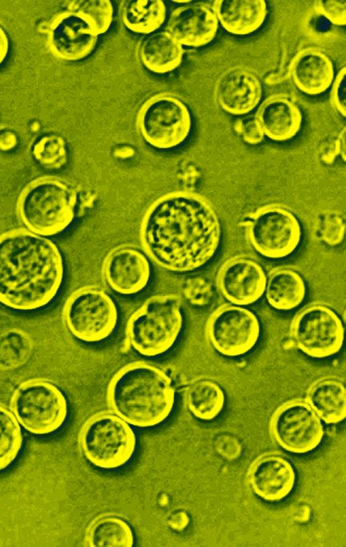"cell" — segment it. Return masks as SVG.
Masks as SVG:
<instances>
[{
	"label": "cell",
	"mask_w": 346,
	"mask_h": 547,
	"mask_svg": "<svg viewBox=\"0 0 346 547\" xmlns=\"http://www.w3.org/2000/svg\"><path fill=\"white\" fill-rule=\"evenodd\" d=\"M217 452L228 460L237 458L241 453V446L238 440L229 435H222L215 442Z\"/></svg>",
	"instance_id": "38"
},
{
	"label": "cell",
	"mask_w": 346,
	"mask_h": 547,
	"mask_svg": "<svg viewBox=\"0 0 346 547\" xmlns=\"http://www.w3.org/2000/svg\"><path fill=\"white\" fill-rule=\"evenodd\" d=\"M273 440L294 454L314 450L323 437V425L316 412L303 399L287 401L272 414L269 424Z\"/></svg>",
	"instance_id": "12"
},
{
	"label": "cell",
	"mask_w": 346,
	"mask_h": 547,
	"mask_svg": "<svg viewBox=\"0 0 346 547\" xmlns=\"http://www.w3.org/2000/svg\"><path fill=\"white\" fill-rule=\"evenodd\" d=\"M32 351L30 339L24 332L11 330L0 336V367L14 369L24 365Z\"/></svg>",
	"instance_id": "31"
},
{
	"label": "cell",
	"mask_w": 346,
	"mask_h": 547,
	"mask_svg": "<svg viewBox=\"0 0 346 547\" xmlns=\"http://www.w3.org/2000/svg\"><path fill=\"white\" fill-rule=\"evenodd\" d=\"M213 8L221 26L237 36L257 31L268 15L264 0H218L215 1Z\"/></svg>",
	"instance_id": "22"
},
{
	"label": "cell",
	"mask_w": 346,
	"mask_h": 547,
	"mask_svg": "<svg viewBox=\"0 0 346 547\" xmlns=\"http://www.w3.org/2000/svg\"><path fill=\"white\" fill-rule=\"evenodd\" d=\"M267 276L261 265L246 256L227 259L220 267L217 287L229 302L246 305L257 301L264 293Z\"/></svg>",
	"instance_id": "15"
},
{
	"label": "cell",
	"mask_w": 346,
	"mask_h": 547,
	"mask_svg": "<svg viewBox=\"0 0 346 547\" xmlns=\"http://www.w3.org/2000/svg\"><path fill=\"white\" fill-rule=\"evenodd\" d=\"M78 206L76 189L67 181L53 176L32 180L17 201L22 223L29 230L46 237L66 230L76 219Z\"/></svg>",
	"instance_id": "4"
},
{
	"label": "cell",
	"mask_w": 346,
	"mask_h": 547,
	"mask_svg": "<svg viewBox=\"0 0 346 547\" xmlns=\"http://www.w3.org/2000/svg\"><path fill=\"white\" fill-rule=\"evenodd\" d=\"M236 131L249 144L261 143L264 134L254 116L243 117L237 120L234 125Z\"/></svg>",
	"instance_id": "35"
},
{
	"label": "cell",
	"mask_w": 346,
	"mask_h": 547,
	"mask_svg": "<svg viewBox=\"0 0 346 547\" xmlns=\"http://www.w3.org/2000/svg\"><path fill=\"white\" fill-rule=\"evenodd\" d=\"M88 543L95 547H131L134 537L129 524L116 516L102 517L90 527L87 536Z\"/></svg>",
	"instance_id": "28"
},
{
	"label": "cell",
	"mask_w": 346,
	"mask_h": 547,
	"mask_svg": "<svg viewBox=\"0 0 346 547\" xmlns=\"http://www.w3.org/2000/svg\"><path fill=\"white\" fill-rule=\"evenodd\" d=\"M292 343L314 358L338 353L343 344L344 328L338 314L328 305L311 303L293 318L290 329Z\"/></svg>",
	"instance_id": "11"
},
{
	"label": "cell",
	"mask_w": 346,
	"mask_h": 547,
	"mask_svg": "<svg viewBox=\"0 0 346 547\" xmlns=\"http://www.w3.org/2000/svg\"><path fill=\"white\" fill-rule=\"evenodd\" d=\"M167 16V6L162 0H129L121 11L124 25L133 33L144 35L157 32Z\"/></svg>",
	"instance_id": "26"
},
{
	"label": "cell",
	"mask_w": 346,
	"mask_h": 547,
	"mask_svg": "<svg viewBox=\"0 0 346 547\" xmlns=\"http://www.w3.org/2000/svg\"><path fill=\"white\" fill-rule=\"evenodd\" d=\"M102 272L107 285L124 295L137 294L148 285L151 268L142 251L130 245H121L105 257Z\"/></svg>",
	"instance_id": "16"
},
{
	"label": "cell",
	"mask_w": 346,
	"mask_h": 547,
	"mask_svg": "<svg viewBox=\"0 0 346 547\" xmlns=\"http://www.w3.org/2000/svg\"><path fill=\"white\" fill-rule=\"evenodd\" d=\"M63 318L73 336L86 343H97L114 333L119 312L114 301L104 290L86 286L78 288L67 298Z\"/></svg>",
	"instance_id": "8"
},
{
	"label": "cell",
	"mask_w": 346,
	"mask_h": 547,
	"mask_svg": "<svg viewBox=\"0 0 346 547\" xmlns=\"http://www.w3.org/2000/svg\"><path fill=\"white\" fill-rule=\"evenodd\" d=\"M79 444L85 458L104 470L119 469L133 458L137 437L130 425L115 413L103 411L83 425Z\"/></svg>",
	"instance_id": "6"
},
{
	"label": "cell",
	"mask_w": 346,
	"mask_h": 547,
	"mask_svg": "<svg viewBox=\"0 0 346 547\" xmlns=\"http://www.w3.org/2000/svg\"><path fill=\"white\" fill-rule=\"evenodd\" d=\"M64 263L49 238L26 228L0 235V303L19 312L44 308L58 295Z\"/></svg>",
	"instance_id": "2"
},
{
	"label": "cell",
	"mask_w": 346,
	"mask_h": 547,
	"mask_svg": "<svg viewBox=\"0 0 346 547\" xmlns=\"http://www.w3.org/2000/svg\"><path fill=\"white\" fill-rule=\"evenodd\" d=\"M315 9L335 25H346V1L345 0H319L315 1Z\"/></svg>",
	"instance_id": "34"
},
{
	"label": "cell",
	"mask_w": 346,
	"mask_h": 547,
	"mask_svg": "<svg viewBox=\"0 0 346 547\" xmlns=\"http://www.w3.org/2000/svg\"><path fill=\"white\" fill-rule=\"evenodd\" d=\"M143 139L152 148L170 151L183 145L192 130L189 108L177 97L162 93L147 100L137 117Z\"/></svg>",
	"instance_id": "9"
},
{
	"label": "cell",
	"mask_w": 346,
	"mask_h": 547,
	"mask_svg": "<svg viewBox=\"0 0 346 547\" xmlns=\"http://www.w3.org/2000/svg\"><path fill=\"white\" fill-rule=\"evenodd\" d=\"M145 254L157 265L177 273L191 272L209 263L218 251L221 225L203 196L175 191L155 200L140 227Z\"/></svg>",
	"instance_id": "1"
},
{
	"label": "cell",
	"mask_w": 346,
	"mask_h": 547,
	"mask_svg": "<svg viewBox=\"0 0 346 547\" xmlns=\"http://www.w3.org/2000/svg\"><path fill=\"white\" fill-rule=\"evenodd\" d=\"M183 56V46L166 30L148 35L139 47L142 64L156 74H165L177 69L182 62Z\"/></svg>",
	"instance_id": "23"
},
{
	"label": "cell",
	"mask_w": 346,
	"mask_h": 547,
	"mask_svg": "<svg viewBox=\"0 0 346 547\" xmlns=\"http://www.w3.org/2000/svg\"><path fill=\"white\" fill-rule=\"evenodd\" d=\"M244 225L251 247L269 259L291 256L302 242V230L298 218L279 205L260 207L248 216Z\"/></svg>",
	"instance_id": "10"
},
{
	"label": "cell",
	"mask_w": 346,
	"mask_h": 547,
	"mask_svg": "<svg viewBox=\"0 0 346 547\" xmlns=\"http://www.w3.org/2000/svg\"><path fill=\"white\" fill-rule=\"evenodd\" d=\"M290 75L297 88L305 94L320 95L329 88L335 78L330 57L316 48H306L293 58Z\"/></svg>",
	"instance_id": "21"
},
{
	"label": "cell",
	"mask_w": 346,
	"mask_h": 547,
	"mask_svg": "<svg viewBox=\"0 0 346 547\" xmlns=\"http://www.w3.org/2000/svg\"><path fill=\"white\" fill-rule=\"evenodd\" d=\"M205 331L213 347L228 357L244 355L257 344L261 328L257 317L239 305H222L208 317Z\"/></svg>",
	"instance_id": "13"
},
{
	"label": "cell",
	"mask_w": 346,
	"mask_h": 547,
	"mask_svg": "<svg viewBox=\"0 0 346 547\" xmlns=\"http://www.w3.org/2000/svg\"><path fill=\"white\" fill-rule=\"evenodd\" d=\"M10 408L20 426L39 436L58 431L68 414L63 392L52 382L40 378L26 380L15 389Z\"/></svg>",
	"instance_id": "7"
},
{
	"label": "cell",
	"mask_w": 346,
	"mask_h": 547,
	"mask_svg": "<svg viewBox=\"0 0 346 547\" xmlns=\"http://www.w3.org/2000/svg\"><path fill=\"white\" fill-rule=\"evenodd\" d=\"M32 155L42 167L52 170L59 169L67 161L65 141L56 134L44 136L35 143Z\"/></svg>",
	"instance_id": "32"
},
{
	"label": "cell",
	"mask_w": 346,
	"mask_h": 547,
	"mask_svg": "<svg viewBox=\"0 0 346 547\" xmlns=\"http://www.w3.org/2000/svg\"><path fill=\"white\" fill-rule=\"evenodd\" d=\"M68 11L83 17L98 35L107 32L114 20V6L109 0L70 1Z\"/></svg>",
	"instance_id": "30"
},
{
	"label": "cell",
	"mask_w": 346,
	"mask_h": 547,
	"mask_svg": "<svg viewBox=\"0 0 346 547\" xmlns=\"http://www.w3.org/2000/svg\"><path fill=\"white\" fill-rule=\"evenodd\" d=\"M218 25L213 8L202 3H189L171 11L166 31L182 46L201 47L214 40Z\"/></svg>",
	"instance_id": "18"
},
{
	"label": "cell",
	"mask_w": 346,
	"mask_h": 547,
	"mask_svg": "<svg viewBox=\"0 0 346 547\" xmlns=\"http://www.w3.org/2000/svg\"><path fill=\"white\" fill-rule=\"evenodd\" d=\"M249 485L259 498L277 502L292 490L296 476L291 463L277 453H267L256 458L248 471Z\"/></svg>",
	"instance_id": "19"
},
{
	"label": "cell",
	"mask_w": 346,
	"mask_h": 547,
	"mask_svg": "<svg viewBox=\"0 0 346 547\" xmlns=\"http://www.w3.org/2000/svg\"><path fill=\"white\" fill-rule=\"evenodd\" d=\"M216 100L226 112L238 116L246 115L260 103L263 86L252 69L234 66L218 78L215 89Z\"/></svg>",
	"instance_id": "17"
},
{
	"label": "cell",
	"mask_w": 346,
	"mask_h": 547,
	"mask_svg": "<svg viewBox=\"0 0 346 547\" xmlns=\"http://www.w3.org/2000/svg\"><path fill=\"white\" fill-rule=\"evenodd\" d=\"M47 44L56 58L75 61L88 57L98 40L89 23L78 13L66 11L55 16L47 29Z\"/></svg>",
	"instance_id": "14"
},
{
	"label": "cell",
	"mask_w": 346,
	"mask_h": 547,
	"mask_svg": "<svg viewBox=\"0 0 346 547\" xmlns=\"http://www.w3.org/2000/svg\"><path fill=\"white\" fill-rule=\"evenodd\" d=\"M183 327L180 299L174 294H159L146 300L130 317L126 336L140 355L155 358L167 353L177 341Z\"/></svg>",
	"instance_id": "5"
},
{
	"label": "cell",
	"mask_w": 346,
	"mask_h": 547,
	"mask_svg": "<svg viewBox=\"0 0 346 547\" xmlns=\"http://www.w3.org/2000/svg\"><path fill=\"white\" fill-rule=\"evenodd\" d=\"M184 294L191 304L202 306L210 302L213 290L206 281L201 278H193L186 281Z\"/></svg>",
	"instance_id": "33"
},
{
	"label": "cell",
	"mask_w": 346,
	"mask_h": 547,
	"mask_svg": "<svg viewBox=\"0 0 346 547\" xmlns=\"http://www.w3.org/2000/svg\"><path fill=\"white\" fill-rule=\"evenodd\" d=\"M185 401L189 411L202 420L215 418L222 411L225 394L220 386L209 380H199L186 389Z\"/></svg>",
	"instance_id": "27"
},
{
	"label": "cell",
	"mask_w": 346,
	"mask_h": 547,
	"mask_svg": "<svg viewBox=\"0 0 346 547\" xmlns=\"http://www.w3.org/2000/svg\"><path fill=\"white\" fill-rule=\"evenodd\" d=\"M264 136L284 142L293 139L302 124V113L297 102L285 94H274L266 98L254 114Z\"/></svg>",
	"instance_id": "20"
},
{
	"label": "cell",
	"mask_w": 346,
	"mask_h": 547,
	"mask_svg": "<svg viewBox=\"0 0 346 547\" xmlns=\"http://www.w3.org/2000/svg\"><path fill=\"white\" fill-rule=\"evenodd\" d=\"M339 148L340 153L343 158H345V127L343 128L341 134H340Z\"/></svg>",
	"instance_id": "41"
},
{
	"label": "cell",
	"mask_w": 346,
	"mask_h": 547,
	"mask_svg": "<svg viewBox=\"0 0 346 547\" xmlns=\"http://www.w3.org/2000/svg\"><path fill=\"white\" fill-rule=\"evenodd\" d=\"M23 445L20 425L6 406L0 403V471L18 457Z\"/></svg>",
	"instance_id": "29"
},
{
	"label": "cell",
	"mask_w": 346,
	"mask_h": 547,
	"mask_svg": "<svg viewBox=\"0 0 346 547\" xmlns=\"http://www.w3.org/2000/svg\"><path fill=\"white\" fill-rule=\"evenodd\" d=\"M321 233L323 240L329 245L338 244L343 238L344 223L337 215H328L324 218Z\"/></svg>",
	"instance_id": "37"
},
{
	"label": "cell",
	"mask_w": 346,
	"mask_h": 547,
	"mask_svg": "<svg viewBox=\"0 0 346 547\" xmlns=\"http://www.w3.org/2000/svg\"><path fill=\"white\" fill-rule=\"evenodd\" d=\"M331 101L334 107L343 117L346 115V68L338 72L331 84Z\"/></svg>",
	"instance_id": "36"
},
{
	"label": "cell",
	"mask_w": 346,
	"mask_h": 547,
	"mask_svg": "<svg viewBox=\"0 0 346 547\" xmlns=\"http://www.w3.org/2000/svg\"><path fill=\"white\" fill-rule=\"evenodd\" d=\"M170 377L143 361L129 363L114 374L107 389L112 412L134 427L149 428L165 422L175 405Z\"/></svg>",
	"instance_id": "3"
},
{
	"label": "cell",
	"mask_w": 346,
	"mask_h": 547,
	"mask_svg": "<svg viewBox=\"0 0 346 547\" xmlns=\"http://www.w3.org/2000/svg\"><path fill=\"white\" fill-rule=\"evenodd\" d=\"M9 51V42L7 34L0 25V66L6 60Z\"/></svg>",
	"instance_id": "40"
},
{
	"label": "cell",
	"mask_w": 346,
	"mask_h": 547,
	"mask_svg": "<svg viewBox=\"0 0 346 547\" xmlns=\"http://www.w3.org/2000/svg\"><path fill=\"white\" fill-rule=\"evenodd\" d=\"M265 292L272 307L289 311L297 307L304 300L306 285L302 276L295 270L278 268L267 277Z\"/></svg>",
	"instance_id": "25"
},
{
	"label": "cell",
	"mask_w": 346,
	"mask_h": 547,
	"mask_svg": "<svg viewBox=\"0 0 346 547\" xmlns=\"http://www.w3.org/2000/svg\"><path fill=\"white\" fill-rule=\"evenodd\" d=\"M16 135L10 131H5L0 134V149L3 151L10 150L16 144Z\"/></svg>",
	"instance_id": "39"
},
{
	"label": "cell",
	"mask_w": 346,
	"mask_h": 547,
	"mask_svg": "<svg viewBox=\"0 0 346 547\" xmlns=\"http://www.w3.org/2000/svg\"><path fill=\"white\" fill-rule=\"evenodd\" d=\"M305 401L326 423L342 421L346 416L345 387L336 377H325L308 389Z\"/></svg>",
	"instance_id": "24"
}]
</instances>
